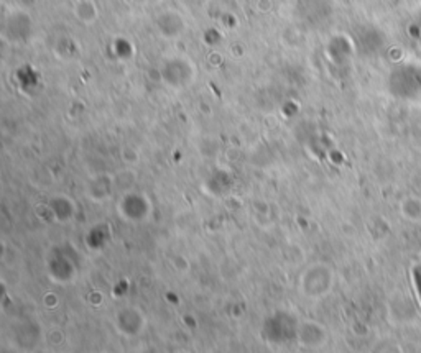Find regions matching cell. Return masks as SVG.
<instances>
[{
  "label": "cell",
  "mask_w": 421,
  "mask_h": 353,
  "mask_svg": "<svg viewBox=\"0 0 421 353\" xmlns=\"http://www.w3.org/2000/svg\"><path fill=\"white\" fill-rule=\"evenodd\" d=\"M160 81L166 89L173 92H181L190 89L197 79V66L188 55L174 53L161 60L158 66Z\"/></svg>",
  "instance_id": "1"
},
{
  "label": "cell",
  "mask_w": 421,
  "mask_h": 353,
  "mask_svg": "<svg viewBox=\"0 0 421 353\" xmlns=\"http://www.w3.org/2000/svg\"><path fill=\"white\" fill-rule=\"evenodd\" d=\"M334 288V271L326 263H313L305 268L298 280V291L305 301H323Z\"/></svg>",
  "instance_id": "2"
},
{
  "label": "cell",
  "mask_w": 421,
  "mask_h": 353,
  "mask_svg": "<svg viewBox=\"0 0 421 353\" xmlns=\"http://www.w3.org/2000/svg\"><path fill=\"white\" fill-rule=\"evenodd\" d=\"M35 37V21L26 8L15 7L6 12L2 20V38L10 45H28Z\"/></svg>",
  "instance_id": "3"
},
{
  "label": "cell",
  "mask_w": 421,
  "mask_h": 353,
  "mask_svg": "<svg viewBox=\"0 0 421 353\" xmlns=\"http://www.w3.org/2000/svg\"><path fill=\"white\" fill-rule=\"evenodd\" d=\"M114 327L127 338H135L147 329V316L135 304H125L114 312Z\"/></svg>",
  "instance_id": "4"
},
{
  "label": "cell",
  "mask_w": 421,
  "mask_h": 353,
  "mask_svg": "<svg viewBox=\"0 0 421 353\" xmlns=\"http://www.w3.org/2000/svg\"><path fill=\"white\" fill-rule=\"evenodd\" d=\"M153 26L158 37L165 42H178L188 32V20L183 15V12L177 8H165L158 12Z\"/></svg>",
  "instance_id": "5"
},
{
  "label": "cell",
  "mask_w": 421,
  "mask_h": 353,
  "mask_svg": "<svg viewBox=\"0 0 421 353\" xmlns=\"http://www.w3.org/2000/svg\"><path fill=\"white\" fill-rule=\"evenodd\" d=\"M117 212H120L122 217L127 222H145L152 214V201L142 191H129L122 194L117 206Z\"/></svg>",
  "instance_id": "6"
},
{
  "label": "cell",
  "mask_w": 421,
  "mask_h": 353,
  "mask_svg": "<svg viewBox=\"0 0 421 353\" xmlns=\"http://www.w3.org/2000/svg\"><path fill=\"white\" fill-rule=\"evenodd\" d=\"M116 178L111 173H98L94 176H91L87 179L84 192L86 197L91 202H96V204H102V202H107L112 199V196L116 194Z\"/></svg>",
  "instance_id": "7"
},
{
  "label": "cell",
  "mask_w": 421,
  "mask_h": 353,
  "mask_svg": "<svg viewBox=\"0 0 421 353\" xmlns=\"http://www.w3.org/2000/svg\"><path fill=\"white\" fill-rule=\"evenodd\" d=\"M328 0H298L295 13L303 26H318L328 19Z\"/></svg>",
  "instance_id": "8"
},
{
  "label": "cell",
  "mask_w": 421,
  "mask_h": 353,
  "mask_svg": "<svg viewBox=\"0 0 421 353\" xmlns=\"http://www.w3.org/2000/svg\"><path fill=\"white\" fill-rule=\"evenodd\" d=\"M296 341L305 348H319L328 341V332L319 322L305 319L300 320L295 330Z\"/></svg>",
  "instance_id": "9"
},
{
  "label": "cell",
  "mask_w": 421,
  "mask_h": 353,
  "mask_svg": "<svg viewBox=\"0 0 421 353\" xmlns=\"http://www.w3.org/2000/svg\"><path fill=\"white\" fill-rule=\"evenodd\" d=\"M73 17L74 20L84 26L94 25L100 17L98 2L96 0H76V3L73 6Z\"/></svg>",
  "instance_id": "10"
},
{
  "label": "cell",
  "mask_w": 421,
  "mask_h": 353,
  "mask_svg": "<svg viewBox=\"0 0 421 353\" xmlns=\"http://www.w3.org/2000/svg\"><path fill=\"white\" fill-rule=\"evenodd\" d=\"M53 53H55L56 58L61 61H73L81 55V45H79V42L74 37L61 35V37L56 39L55 46H53Z\"/></svg>",
  "instance_id": "11"
},
{
  "label": "cell",
  "mask_w": 421,
  "mask_h": 353,
  "mask_svg": "<svg viewBox=\"0 0 421 353\" xmlns=\"http://www.w3.org/2000/svg\"><path fill=\"white\" fill-rule=\"evenodd\" d=\"M112 51L118 60L127 61V60L134 58L135 45L130 38L117 37V38H114V42H112Z\"/></svg>",
  "instance_id": "12"
},
{
  "label": "cell",
  "mask_w": 421,
  "mask_h": 353,
  "mask_svg": "<svg viewBox=\"0 0 421 353\" xmlns=\"http://www.w3.org/2000/svg\"><path fill=\"white\" fill-rule=\"evenodd\" d=\"M222 38H224V35L221 30L217 28V26H210V28H208L203 33V43L209 48H216L221 45Z\"/></svg>",
  "instance_id": "13"
},
{
  "label": "cell",
  "mask_w": 421,
  "mask_h": 353,
  "mask_svg": "<svg viewBox=\"0 0 421 353\" xmlns=\"http://www.w3.org/2000/svg\"><path fill=\"white\" fill-rule=\"evenodd\" d=\"M271 8V0H258L257 2V10L262 13H267Z\"/></svg>",
  "instance_id": "14"
},
{
  "label": "cell",
  "mask_w": 421,
  "mask_h": 353,
  "mask_svg": "<svg viewBox=\"0 0 421 353\" xmlns=\"http://www.w3.org/2000/svg\"><path fill=\"white\" fill-rule=\"evenodd\" d=\"M132 2H134V3H145L147 0H132Z\"/></svg>",
  "instance_id": "15"
}]
</instances>
